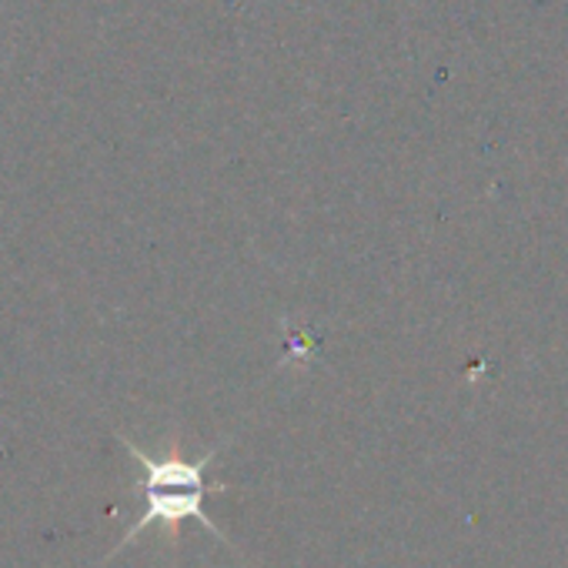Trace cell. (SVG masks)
Instances as JSON below:
<instances>
[{"label":"cell","instance_id":"obj_1","mask_svg":"<svg viewBox=\"0 0 568 568\" xmlns=\"http://www.w3.org/2000/svg\"><path fill=\"white\" fill-rule=\"evenodd\" d=\"M121 445L131 452V458L141 465V481H138V491L144 498V511L141 518L124 531V538L118 541V548L108 555L114 558L128 541H134L141 531H148L151 525H164V528H178L181 521H197L201 528H207L211 535H217L221 541H227V535L207 518L204 511V498H207V481H204V471L207 465L217 458L221 448H211L207 455L187 462V458H151L144 448H138L134 442L121 438Z\"/></svg>","mask_w":568,"mask_h":568}]
</instances>
